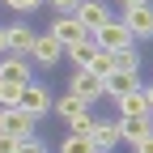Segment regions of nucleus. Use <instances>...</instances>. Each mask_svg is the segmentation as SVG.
Returning a JSON list of instances; mask_svg holds the SVG:
<instances>
[{
    "instance_id": "1",
    "label": "nucleus",
    "mask_w": 153,
    "mask_h": 153,
    "mask_svg": "<svg viewBox=\"0 0 153 153\" xmlns=\"http://www.w3.org/2000/svg\"><path fill=\"white\" fill-rule=\"evenodd\" d=\"M34 128H38V115H30L26 106H0V132L26 140V136H34Z\"/></svg>"
},
{
    "instance_id": "2",
    "label": "nucleus",
    "mask_w": 153,
    "mask_h": 153,
    "mask_svg": "<svg viewBox=\"0 0 153 153\" xmlns=\"http://www.w3.org/2000/svg\"><path fill=\"white\" fill-rule=\"evenodd\" d=\"M68 89L76 94V98H85L89 106L106 98V85H102V76L94 72V68H76V72H72V81H68Z\"/></svg>"
},
{
    "instance_id": "3",
    "label": "nucleus",
    "mask_w": 153,
    "mask_h": 153,
    "mask_svg": "<svg viewBox=\"0 0 153 153\" xmlns=\"http://www.w3.org/2000/svg\"><path fill=\"white\" fill-rule=\"evenodd\" d=\"M94 43L106 47V51H123V47H136V38H132V30L123 26V17H111L102 30H94Z\"/></svg>"
},
{
    "instance_id": "4",
    "label": "nucleus",
    "mask_w": 153,
    "mask_h": 153,
    "mask_svg": "<svg viewBox=\"0 0 153 153\" xmlns=\"http://www.w3.org/2000/svg\"><path fill=\"white\" fill-rule=\"evenodd\" d=\"M64 55H68V47H64V43H60V38H55L51 30H47V34H38V38H34V47H30V60H34V64H43V68L60 64Z\"/></svg>"
},
{
    "instance_id": "5",
    "label": "nucleus",
    "mask_w": 153,
    "mask_h": 153,
    "mask_svg": "<svg viewBox=\"0 0 153 153\" xmlns=\"http://www.w3.org/2000/svg\"><path fill=\"white\" fill-rule=\"evenodd\" d=\"M51 34L60 38L64 47H72V43H85V38H94V34L85 30V22H81L76 13H60V17L51 22Z\"/></svg>"
},
{
    "instance_id": "6",
    "label": "nucleus",
    "mask_w": 153,
    "mask_h": 153,
    "mask_svg": "<svg viewBox=\"0 0 153 153\" xmlns=\"http://www.w3.org/2000/svg\"><path fill=\"white\" fill-rule=\"evenodd\" d=\"M123 26L132 30V38H153V4H132L123 9Z\"/></svg>"
},
{
    "instance_id": "7",
    "label": "nucleus",
    "mask_w": 153,
    "mask_h": 153,
    "mask_svg": "<svg viewBox=\"0 0 153 153\" xmlns=\"http://www.w3.org/2000/svg\"><path fill=\"white\" fill-rule=\"evenodd\" d=\"M0 81H22V85H30V81H34L30 55H13V51H4V55H0Z\"/></svg>"
},
{
    "instance_id": "8",
    "label": "nucleus",
    "mask_w": 153,
    "mask_h": 153,
    "mask_svg": "<svg viewBox=\"0 0 153 153\" xmlns=\"http://www.w3.org/2000/svg\"><path fill=\"white\" fill-rule=\"evenodd\" d=\"M149 132H153V115H119V136H123L132 149H136Z\"/></svg>"
},
{
    "instance_id": "9",
    "label": "nucleus",
    "mask_w": 153,
    "mask_h": 153,
    "mask_svg": "<svg viewBox=\"0 0 153 153\" xmlns=\"http://www.w3.org/2000/svg\"><path fill=\"white\" fill-rule=\"evenodd\" d=\"M22 106L30 111V115H47V111H55V98L47 94V85H26V94H22Z\"/></svg>"
},
{
    "instance_id": "10",
    "label": "nucleus",
    "mask_w": 153,
    "mask_h": 153,
    "mask_svg": "<svg viewBox=\"0 0 153 153\" xmlns=\"http://www.w3.org/2000/svg\"><path fill=\"white\" fill-rule=\"evenodd\" d=\"M76 17L85 22V30H89V34H94V30H102V26L111 22V13H106L102 0H81V4H76Z\"/></svg>"
},
{
    "instance_id": "11",
    "label": "nucleus",
    "mask_w": 153,
    "mask_h": 153,
    "mask_svg": "<svg viewBox=\"0 0 153 153\" xmlns=\"http://www.w3.org/2000/svg\"><path fill=\"white\" fill-rule=\"evenodd\" d=\"M115 106H119V115H153V106H149V94L136 85V89H128L123 98H115Z\"/></svg>"
},
{
    "instance_id": "12",
    "label": "nucleus",
    "mask_w": 153,
    "mask_h": 153,
    "mask_svg": "<svg viewBox=\"0 0 153 153\" xmlns=\"http://www.w3.org/2000/svg\"><path fill=\"white\" fill-rule=\"evenodd\" d=\"M102 85H106V98H123L128 89H136V85H140V72H119V68H115Z\"/></svg>"
},
{
    "instance_id": "13",
    "label": "nucleus",
    "mask_w": 153,
    "mask_h": 153,
    "mask_svg": "<svg viewBox=\"0 0 153 153\" xmlns=\"http://www.w3.org/2000/svg\"><path fill=\"white\" fill-rule=\"evenodd\" d=\"M34 30L30 26H9V51L13 55H30V47H34Z\"/></svg>"
},
{
    "instance_id": "14",
    "label": "nucleus",
    "mask_w": 153,
    "mask_h": 153,
    "mask_svg": "<svg viewBox=\"0 0 153 153\" xmlns=\"http://www.w3.org/2000/svg\"><path fill=\"white\" fill-rule=\"evenodd\" d=\"M89 136H94V145H98L102 153H111L115 145L123 140V136H119V123H94V132H89Z\"/></svg>"
},
{
    "instance_id": "15",
    "label": "nucleus",
    "mask_w": 153,
    "mask_h": 153,
    "mask_svg": "<svg viewBox=\"0 0 153 153\" xmlns=\"http://www.w3.org/2000/svg\"><path fill=\"white\" fill-rule=\"evenodd\" d=\"M94 55H98V43H94V38H85V43H72V47H68V60H72L76 68H89Z\"/></svg>"
},
{
    "instance_id": "16",
    "label": "nucleus",
    "mask_w": 153,
    "mask_h": 153,
    "mask_svg": "<svg viewBox=\"0 0 153 153\" xmlns=\"http://www.w3.org/2000/svg\"><path fill=\"white\" fill-rule=\"evenodd\" d=\"M81 111H89V102H85V98H76V94H72V89L64 94V98H60V102H55V115H60V119H64V123L72 119V115H81Z\"/></svg>"
},
{
    "instance_id": "17",
    "label": "nucleus",
    "mask_w": 153,
    "mask_h": 153,
    "mask_svg": "<svg viewBox=\"0 0 153 153\" xmlns=\"http://www.w3.org/2000/svg\"><path fill=\"white\" fill-rule=\"evenodd\" d=\"M60 153H102V149L94 145V136H81V132H68V136H64V145H60Z\"/></svg>"
},
{
    "instance_id": "18",
    "label": "nucleus",
    "mask_w": 153,
    "mask_h": 153,
    "mask_svg": "<svg viewBox=\"0 0 153 153\" xmlns=\"http://www.w3.org/2000/svg\"><path fill=\"white\" fill-rule=\"evenodd\" d=\"M94 72H98L102 76V81H106V76L115 72V51H106V47H98V55H94V64H89Z\"/></svg>"
},
{
    "instance_id": "19",
    "label": "nucleus",
    "mask_w": 153,
    "mask_h": 153,
    "mask_svg": "<svg viewBox=\"0 0 153 153\" xmlns=\"http://www.w3.org/2000/svg\"><path fill=\"white\" fill-rule=\"evenodd\" d=\"M115 68H119V72H140L136 47H123V51H115Z\"/></svg>"
},
{
    "instance_id": "20",
    "label": "nucleus",
    "mask_w": 153,
    "mask_h": 153,
    "mask_svg": "<svg viewBox=\"0 0 153 153\" xmlns=\"http://www.w3.org/2000/svg\"><path fill=\"white\" fill-rule=\"evenodd\" d=\"M22 94H26L22 81H0V98H4V106H22Z\"/></svg>"
},
{
    "instance_id": "21",
    "label": "nucleus",
    "mask_w": 153,
    "mask_h": 153,
    "mask_svg": "<svg viewBox=\"0 0 153 153\" xmlns=\"http://www.w3.org/2000/svg\"><path fill=\"white\" fill-rule=\"evenodd\" d=\"M43 0H4V9H13V13H34Z\"/></svg>"
},
{
    "instance_id": "22",
    "label": "nucleus",
    "mask_w": 153,
    "mask_h": 153,
    "mask_svg": "<svg viewBox=\"0 0 153 153\" xmlns=\"http://www.w3.org/2000/svg\"><path fill=\"white\" fill-rule=\"evenodd\" d=\"M17 153H47V149H43V140L26 136V140H17Z\"/></svg>"
},
{
    "instance_id": "23",
    "label": "nucleus",
    "mask_w": 153,
    "mask_h": 153,
    "mask_svg": "<svg viewBox=\"0 0 153 153\" xmlns=\"http://www.w3.org/2000/svg\"><path fill=\"white\" fill-rule=\"evenodd\" d=\"M51 9H60V13H76V4H81V0H47Z\"/></svg>"
},
{
    "instance_id": "24",
    "label": "nucleus",
    "mask_w": 153,
    "mask_h": 153,
    "mask_svg": "<svg viewBox=\"0 0 153 153\" xmlns=\"http://www.w3.org/2000/svg\"><path fill=\"white\" fill-rule=\"evenodd\" d=\"M0 153H17V136H9V132H0Z\"/></svg>"
},
{
    "instance_id": "25",
    "label": "nucleus",
    "mask_w": 153,
    "mask_h": 153,
    "mask_svg": "<svg viewBox=\"0 0 153 153\" xmlns=\"http://www.w3.org/2000/svg\"><path fill=\"white\" fill-rule=\"evenodd\" d=\"M136 153H153V132H149V136H145V140L136 145Z\"/></svg>"
},
{
    "instance_id": "26",
    "label": "nucleus",
    "mask_w": 153,
    "mask_h": 153,
    "mask_svg": "<svg viewBox=\"0 0 153 153\" xmlns=\"http://www.w3.org/2000/svg\"><path fill=\"white\" fill-rule=\"evenodd\" d=\"M9 51V30H0V55Z\"/></svg>"
},
{
    "instance_id": "27",
    "label": "nucleus",
    "mask_w": 153,
    "mask_h": 153,
    "mask_svg": "<svg viewBox=\"0 0 153 153\" xmlns=\"http://www.w3.org/2000/svg\"><path fill=\"white\" fill-rule=\"evenodd\" d=\"M119 4H123V9H132V4H149V0H119Z\"/></svg>"
},
{
    "instance_id": "28",
    "label": "nucleus",
    "mask_w": 153,
    "mask_h": 153,
    "mask_svg": "<svg viewBox=\"0 0 153 153\" xmlns=\"http://www.w3.org/2000/svg\"><path fill=\"white\" fill-rule=\"evenodd\" d=\"M145 94H149V106H153V85H149V89H145Z\"/></svg>"
},
{
    "instance_id": "29",
    "label": "nucleus",
    "mask_w": 153,
    "mask_h": 153,
    "mask_svg": "<svg viewBox=\"0 0 153 153\" xmlns=\"http://www.w3.org/2000/svg\"><path fill=\"white\" fill-rule=\"evenodd\" d=\"M0 106H4V98H0Z\"/></svg>"
}]
</instances>
